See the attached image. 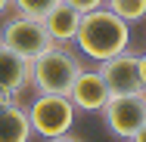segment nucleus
Wrapping results in <instances>:
<instances>
[{
	"label": "nucleus",
	"instance_id": "nucleus-1",
	"mask_svg": "<svg viewBox=\"0 0 146 142\" xmlns=\"http://www.w3.org/2000/svg\"><path fill=\"white\" fill-rule=\"evenodd\" d=\"M75 43L87 59L106 62L131 46V25L124 19H118L109 6H100V9H90L81 16Z\"/></svg>",
	"mask_w": 146,
	"mask_h": 142
},
{
	"label": "nucleus",
	"instance_id": "nucleus-2",
	"mask_svg": "<svg viewBox=\"0 0 146 142\" xmlns=\"http://www.w3.org/2000/svg\"><path fill=\"white\" fill-rule=\"evenodd\" d=\"M81 59L75 56L65 43H53L47 53L31 62V86L37 93H53V96H68L75 77L81 74Z\"/></svg>",
	"mask_w": 146,
	"mask_h": 142
},
{
	"label": "nucleus",
	"instance_id": "nucleus-3",
	"mask_svg": "<svg viewBox=\"0 0 146 142\" xmlns=\"http://www.w3.org/2000/svg\"><path fill=\"white\" fill-rule=\"evenodd\" d=\"M28 124L31 133H37L40 139H53L62 136L75 127V105L68 96H53V93H37V99L28 108Z\"/></svg>",
	"mask_w": 146,
	"mask_h": 142
},
{
	"label": "nucleus",
	"instance_id": "nucleus-4",
	"mask_svg": "<svg viewBox=\"0 0 146 142\" xmlns=\"http://www.w3.org/2000/svg\"><path fill=\"white\" fill-rule=\"evenodd\" d=\"M0 46H6L16 56L34 62L40 53H47L53 46V40H50V34H47V28H44L40 19H31V16H19L16 12L0 28Z\"/></svg>",
	"mask_w": 146,
	"mask_h": 142
},
{
	"label": "nucleus",
	"instance_id": "nucleus-5",
	"mask_svg": "<svg viewBox=\"0 0 146 142\" xmlns=\"http://www.w3.org/2000/svg\"><path fill=\"white\" fill-rule=\"evenodd\" d=\"M100 114H103L109 133H115L118 139H131L146 124V90L124 93V96H109V102L103 105Z\"/></svg>",
	"mask_w": 146,
	"mask_h": 142
},
{
	"label": "nucleus",
	"instance_id": "nucleus-6",
	"mask_svg": "<svg viewBox=\"0 0 146 142\" xmlns=\"http://www.w3.org/2000/svg\"><path fill=\"white\" fill-rule=\"evenodd\" d=\"M96 71L103 74V80L109 86L112 96H124V93H140V56H134L131 50L118 53V56L96 62Z\"/></svg>",
	"mask_w": 146,
	"mask_h": 142
},
{
	"label": "nucleus",
	"instance_id": "nucleus-7",
	"mask_svg": "<svg viewBox=\"0 0 146 142\" xmlns=\"http://www.w3.org/2000/svg\"><path fill=\"white\" fill-rule=\"evenodd\" d=\"M109 86L103 80V74L96 68H81V74L75 77V84L68 90V99L75 105V111H103V105L109 102Z\"/></svg>",
	"mask_w": 146,
	"mask_h": 142
},
{
	"label": "nucleus",
	"instance_id": "nucleus-8",
	"mask_svg": "<svg viewBox=\"0 0 146 142\" xmlns=\"http://www.w3.org/2000/svg\"><path fill=\"white\" fill-rule=\"evenodd\" d=\"M28 84H31V62L0 46V102H16Z\"/></svg>",
	"mask_w": 146,
	"mask_h": 142
},
{
	"label": "nucleus",
	"instance_id": "nucleus-9",
	"mask_svg": "<svg viewBox=\"0 0 146 142\" xmlns=\"http://www.w3.org/2000/svg\"><path fill=\"white\" fill-rule=\"evenodd\" d=\"M40 22H44V28H47L53 43H75V34H78V25H81V12L59 0Z\"/></svg>",
	"mask_w": 146,
	"mask_h": 142
},
{
	"label": "nucleus",
	"instance_id": "nucleus-10",
	"mask_svg": "<svg viewBox=\"0 0 146 142\" xmlns=\"http://www.w3.org/2000/svg\"><path fill=\"white\" fill-rule=\"evenodd\" d=\"M31 136L28 111L19 102H0V142H28Z\"/></svg>",
	"mask_w": 146,
	"mask_h": 142
},
{
	"label": "nucleus",
	"instance_id": "nucleus-11",
	"mask_svg": "<svg viewBox=\"0 0 146 142\" xmlns=\"http://www.w3.org/2000/svg\"><path fill=\"white\" fill-rule=\"evenodd\" d=\"M106 6L115 12L118 19H124L127 25L146 19V0H106Z\"/></svg>",
	"mask_w": 146,
	"mask_h": 142
},
{
	"label": "nucleus",
	"instance_id": "nucleus-12",
	"mask_svg": "<svg viewBox=\"0 0 146 142\" xmlns=\"http://www.w3.org/2000/svg\"><path fill=\"white\" fill-rule=\"evenodd\" d=\"M59 0H13V9L19 16H31V19H44Z\"/></svg>",
	"mask_w": 146,
	"mask_h": 142
},
{
	"label": "nucleus",
	"instance_id": "nucleus-13",
	"mask_svg": "<svg viewBox=\"0 0 146 142\" xmlns=\"http://www.w3.org/2000/svg\"><path fill=\"white\" fill-rule=\"evenodd\" d=\"M62 3H68L72 9H78L81 16L90 12V9H100V6H106V0H62Z\"/></svg>",
	"mask_w": 146,
	"mask_h": 142
},
{
	"label": "nucleus",
	"instance_id": "nucleus-14",
	"mask_svg": "<svg viewBox=\"0 0 146 142\" xmlns=\"http://www.w3.org/2000/svg\"><path fill=\"white\" fill-rule=\"evenodd\" d=\"M47 142H84V139L72 136V133H62V136H53V139H47Z\"/></svg>",
	"mask_w": 146,
	"mask_h": 142
},
{
	"label": "nucleus",
	"instance_id": "nucleus-15",
	"mask_svg": "<svg viewBox=\"0 0 146 142\" xmlns=\"http://www.w3.org/2000/svg\"><path fill=\"white\" fill-rule=\"evenodd\" d=\"M127 142H146V124H143V127H140V130H137V133H134Z\"/></svg>",
	"mask_w": 146,
	"mask_h": 142
},
{
	"label": "nucleus",
	"instance_id": "nucleus-16",
	"mask_svg": "<svg viewBox=\"0 0 146 142\" xmlns=\"http://www.w3.org/2000/svg\"><path fill=\"white\" fill-rule=\"evenodd\" d=\"M140 84H143V90H146V53L140 56Z\"/></svg>",
	"mask_w": 146,
	"mask_h": 142
},
{
	"label": "nucleus",
	"instance_id": "nucleus-17",
	"mask_svg": "<svg viewBox=\"0 0 146 142\" xmlns=\"http://www.w3.org/2000/svg\"><path fill=\"white\" fill-rule=\"evenodd\" d=\"M9 9H13V0H0V16H6Z\"/></svg>",
	"mask_w": 146,
	"mask_h": 142
}]
</instances>
